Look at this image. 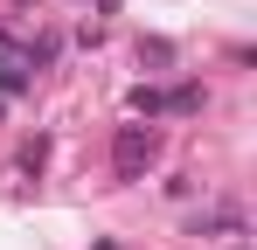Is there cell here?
Wrapping results in <instances>:
<instances>
[{"instance_id": "obj_1", "label": "cell", "mask_w": 257, "mask_h": 250, "mask_svg": "<svg viewBox=\"0 0 257 250\" xmlns=\"http://www.w3.org/2000/svg\"><path fill=\"white\" fill-rule=\"evenodd\" d=\"M153 160H160V139H153L146 125H118V139H111V174H118V181H146Z\"/></svg>"}, {"instance_id": "obj_2", "label": "cell", "mask_w": 257, "mask_h": 250, "mask_svg": "<svg viewBox=\"0 0 257 250\" xmlns=\"http://www.w3.org/2000/svg\"><path fill=\"white\" fill-rule=\"evenodd\" d=\"M132 111H146V118H153V111H167V97H160V90H146V83H139V90H132Z\"/></svg>"}, {"instance_id": "obj_3", "label": "cell", "mask_w": 257, "mask_h": 250, "mask_svg": "<svg viewBox=\"0 0 257 250\" xmlns=\"http://www.w3.org/2000/svg\"><path fill=\"white\" fill-rule=\"evenodd\" d=\"M236 250H243V243H236Z\"/></svg>"}]
</instances>
